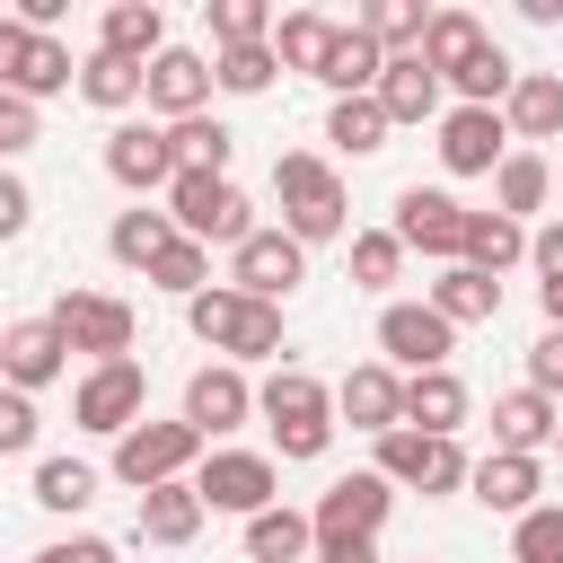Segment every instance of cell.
<instances>
[{
    "label": "cell",
    "mask_w": 563,
    "mask_h": 563,
    "mask_svg": "<svg viewBox=\"0 0 563 563\" xmlns=\"http://www.w3.org/2000/svg\"><path fill=\"white\" fill-rule=\"evenodd\" d=\"M255 413H264V431H273V466L290 457V466H317L325 449H334V387L317 378V369H299V361H273V378L255 387Z\"/></svg>",
    "instance_id": "1"
},
{
    "label": "cell",
    "mask_w": 563,
    "mask_h": 563,
    "mask_svg": "<svg viewBox=\"0 0 563 563\" xmlns=\"http://www.w3.org/2000/svg\"><path fill=\"white\" fill-rule=\"evenodd\" d=\"M185 325H194V343H211L229 369H246V361H282V352H290L282 308H264V299H246V290H229V282L194 290V299H185Z\"/></svg>",
    "instance_id": "2"
},
{
    "label": "cell",
    "mask_w": 563,
    "mask_h": 563,
    "mask_svg": "<svg viewBox=\"0 0 563 563\" xmlns=\"http://www.w3.org/2000/svg\"><path fill=\"white\" fill-rule=\"evenodd\" d=\"M273 202H282V238H299V246H325V238H343L352 229V211H343V176H334V158H317V150H282L273 158Z\"/></svg>",
    "instance_id": "3"
},
{
    "label": "cell",
    "mask_w": 563,
    "mask_h": 563,
    "mask_svg": "<svg viewBox=\"0 0 563 563\" xmlns=\"http://www.w3.org/2000/svg\"><path fill=\"white\" fill-rule=\"evenodd\" d=\"M167 220H176V238H194V246H238V238L264 229L255 202L238 194V176H211V167H176V185H167Z\"/></svg>",
    "instance_id": "4"
},
{
    "label": "cell",
    "mask_w": 563,
    "mask_h": 563,
    "mask_svg": "<svg viewBox=\"0 0 563 563\" xmlns=\"http://www.w3.org/2000/svg\"><path fill=\"white\" fill-rule=\"evenodd\" d=\"M106 466H114V484H132V493L176 484V475H194V466H202V431H194L185 413H176V422H150V413H141V422L114 440V457H106Z\"/></svg>",
    "instance_id": "5"
},
{
    "label": "cell",
    "mask_w": 563,
    "mask_h": 563,
    "mask_svg": "<svg viewBox=\"0 0 563 563\" xmlns=\"http://www.w3.org/2000/svg\"><path fill=\"white\" fill-rule=\"evenodd\" d=\"M466 449L457 440H431V431H378V466L369 475H387V484H405V493H422V501H449V493H466Z\"/></svg>",
    "instance_id": "6"
},
{
    "label": "cell",
    "mask_w": 563,
    "mask_h": 563,
    "mask_svg": "<svg viewBox=\"0 0 563 563\" xmlns=\"http://www.w3.org/2000/svg\"><path fill=\"white\" fill-rule=\"evenodd\" d=\"M44 317H53V334H62L70 352H88V369H97V361H132V334H141L132 299H114V290H62Z\"/></svg>",
    "instance_id": "7"
},
{
    "label": "cell",
    "mask_w": 563,
    "mask_h": 563,
    "mask_svg": "<svg viewBox=\"0 0 563 563\" xmlns=\"http://www.w3.org/2000/svg\"><path fill=\"white\" fill-rule=\"evenodd\" d=\"M194 493H202V510L255 519V510L282 501V466H273V449H211V457L194 466Z\"/></svg>",
    "instance_id": "8"
},
{
    "label": "cell",
    "mask_w": 563,
    "mask_h": 563,
    "mask_svg": "<svg viewBox=\"0 0 563 563\" xmlns=\"http://www.w3.org/2000/svg\"><path fill=\"white\" fill-rule=\"evenodd\" d=\"M141 405H150V369H141V361H97V369L70 387V422L97 431V440H123V431L141 422Z\"/></svg>",
    "instance_id": "9"
},
{
    "label": "cell",
    "mask_w": 563,
    "mask_h": 563,
    "mask_svg": "<svg viewBox=\"0 0 563 563\" xmlns=\"http://www.w3.org/2000/svg\"><path fill=\"white\" fill-rule=\"evenodd\" d=\"M387 238H396L405 255L457 264V238H466V202H457L449 185H405V194H396V220H387Z\"/></svg>",
    "instance_id": "10"
},
{
    "label": "cell",
    "mask_w": 563,
    "mask_h": 563,
    "mask_svg": "<svg viewBox=\"0 0 563 563\" xmlns=\"http://www.w3.org/2000/svg\"><path fill=\"white\" fill-rule=\"evenodd\" d=\"M449 352H457V325H440L422 299H387V308H378V361H387L396 378L449 369Z\"/></svg>",
    "instance_id": "11"
},
{
    "label": "cell",
    "mask_w": 563,
    "mask_h": 563,
    "mask_svg": "<svg viewBox=\"0 0 563 563\" xmlns=\"http://www.w3.org/2000/svg\"><path fill=\"white\" fill-rule=\"evenodd\" d=\"M299 282H308V246H299V238H282V229H255V238H238V246H229V290H246V299L282 308Z\"/></svg>",
    "instance_id": "12"
},
{
    "label": "cell",
    "mask_w": 563,
    "mask_h": 563,
    "mask_svg": "<svg viewBox=\"0 0 563 563\" xmlns=\"http://www.w3.org/2000/svg\"><path fill=\"white\" fill-rule=\"evenodd\" d=\"M387 510H396V484L361 466V475H334V484L317 493L308 528H317V545H334V537H378V528H387Z\"/></svg>",
    "instance_id": "13"
},
{
    "label": "cell",
    "mask_w": 563,
    "mask_h": 563,
    "mask_svg": "<svg viewBox=\"0 0 563 563\" xmlns=\"http://www.w3.org/2000/svg\"><path fill=\"white\" fill-rule=\"evenodd\" d=\"M141 106H158V123L211 114V53H194V44H167V53L141 70Z\"/></svg>",
    "instance_id": "14"
},
{
    "label": "cell",
    "mask_w": 563,
    "mask_h": 563,
    "mask_svg": "<svg viewBox=\"0 0 563 563\" xmlns=\"http://www.w3.org/2000/svg\"><path fill=\"white\" fill-rule=\"evenodd\" d=\"M246 413H255V378H246V369H229V361H202V369L185 378V422L202 431V449H211V440H229Z\"/></svg>",
    "instance_id": "15"
},
{
    "label": "cell",
    "mask_w": 563,
    "mask_h": 563,
    "mask_svg": "<svg viewBox=\"0 0 563 563\" xmlns=\"http://www.w3.org/2000/svg\"><path fill=\"white\" fill-rule=\"evenodd\" d=\"M510 158V132L493 106H440V167L449 176H493Z\"/></svg>",
    "instance_id": "16"
},
{
    "label": "cell",
    "mask_w": 563,
    "mask_h": 563,
    "mask_svg": "<svg viewBox=\"0 0 563 563\" xmlns=\"http://www.w3.org/2000/svg\"><path fill=\"white\" fill-rule=\"evenodd\" d=\"M106 176H114L123 194H167V185H176L167 123H114V132H106Z\"/></svg>",
    "instance_id": "17"
},
{
    "label": "cell",
    "mask_w": 563,
    "mask_h": 563,
    "mask_svg": "<svg viewBox=\"0 0 563 563\" xmlns=\"http://www.w3.org/2000/svg\"><path fill=\"white\" fill-rule=\"evenodd\" d=\"M62 369H70V343L53 334V317H18V325H0V387L35 396V387H53Z\"/></svg>",
    "instance_id": "18"
},
{
    "label": "cell",
    "mask_w": 563,
    "mask_h": 563,
    "mask_svg": "<svg viewBox=\"0 0 563 563\" xmlns=\"http://www.w3.org/2000/svg\"><path fill=\"white\" fill-rule=\"evenodd\" d=\"M334 413H343L352 431H369V440H378V431H396V422H405V378H396L387 361H352V369H343V387H334Z\"/></svg>",
    "instance_id": "19"
},
{
    "label": "cell",
    "mask_w": 563,
    "mask_h": 563,
    "mask_svg": "<svg viewBox=\"0 0 563 563\" xmlns=\"http://www.w3.org/2000/svg\"><path fill=\"white\" fill-rule=\"evenodd\" d=\"M440 97H449V88H440V70H431L422 53H396V62L378 70V88H369V106L387 114V132H396V123H440Z\"/></svg>",
    "instance_id": "20"
},
{
    "label": "cell",
    "mask_w": 563,
    "mask_h": 563,
    "mask_svg": "<svg viewBox=\"0 0 563 563\" xmlns=\"http://www.w3.org/2000/svg\"><path fill=\"white\" fill-rule=\"evenodd\" d=\"M466 493H475L484 510H501V519H528V510L545 501V466H537V457H501V449H484V457L466 466Z\"/></svg>",
    "instance_id": "21"
},
{
    "label": "cell",
    "mask_w": 563,
    "mask_h": 563,
    "mask_svg": "<svg viewBox=\"0 0 563 563\" xmlns=\"http://www.w3.org/2000/svg\"><path fill=\"white\" fill-rule=\"evenodd\" d=\"M501 132L528 150V141H563V70H519L510 97H501Z\"/></svg>",
    "instance_id": "22"
},
{
    "label": "cell",
    "mask_w": 563,
    "mask_h": 563,
    "mask_svg": "<svg viewBox=\"0 0 563 563\" xmlns=\"http://www.w3.org/2000/svg\"><path fill=\"white\" fill-rule=\"evenodd\" d=\"M97 53H114V62L150 70V62L167 53V9H158V0H114V9L97 18Z\"/></svg>",
    "instance_id": "23"
},
{
    "label": "cell",
    "mask_w": 563,
    "mask_h": 563,
    "mask_svg": "<svg viewBox=\"0 0 563 563\" xmlns=\"http://www.w3.org/2000/svg\"><path fill=\"white\" fill-rule=\"evenodd\" d=\"M466 413H475V396H466V378H457V369H422V378H405V431L457 440V431H466Z\"/></svg>",
    "instance_id": "24"
},
{
    "label": "cell",
    "mask_w": 563,
    "mask_h": 563,
    "mask_svg": "<svg viewBox=\"0 0 563 563\" xmlns=\"http://www.w3.org/2000/svg\"><path fill=\"white\" fill-rule=\"evenodd\" d=\"M554 422H563V405L537 396V387L493 396V449H501V457H537V449H554Z\"/></svg>",
    "instance_id": "25"
},
{
    "label": "cell",
    "mask_w": 563,
    "mask_h": 563,
    "mask_svg": "<svg viewBox=\"0 0 563 563\" xmlns=\"http://www.w3.org/2000/svg\"><path fill=\"white\" fill-rule=\"evenodd\" d=\"M422 308H431L440 325H493V317H501V282L475 273V264H440V282L422 290Z\"/></svg>",
    "instance_id": "26"
},
{
    "label": "cell",
    "mask_w": 563,
    "mask_h": 563,
    "mask_svg": "<svg viewBox=\"0 0 563 563\" xmlns=\"http://www.w3.org/2000/svg\"><path fill=\"white\" fill-rule=\"evenodd\" d=\"M141 501V545H194L202 537V493H194V475H176V484H150V493H132Z\"/></svg>",
    "instance_id": "27"
},
{
    "label": "cell",
    "mask_w": 563,
    "mask_h": 563,
    "mask_svg": "<svg viewBox=\"0 0 563 563\" xmlns=\"http://www.w3.org/2000/svg\"><path fill=\"white\" fill-rule=\"evenodd\" d=\"M378 70H387V53H378L361 26H334V44H325V62H317L325 97H369V88H378Z\"/></svg>",
    "instance_id": "28"
},
{
    "label": "cell",
    "mask_w": 563,
    "mask_h": 563,
    "mask_svg": "<svg viewBox=\"0 0 563 563\" xmlns=\"http://www.w3.org/2000/svg\"><path fill=\"white\" fill-rule=\"evenodd\" d=\"M308 554H317L308 510L273 501V510H255V519H246V563H308Z\"/></svg>",
    "instance_id": "29"
},
{
    "label": "cell",
    "mask_w": 563,
    "mask_h": 563,
    "mask_svg": "<svg viewBox=\"0 0 563 563\" xmlns=\"http://www.w3.org/2000/svg\"><path fill=\"white\" fill-rule=\"evenodd\" d=\"M545 194H554V167H545L537 150H510V158L493 167V211H501V220L528 229V211H545Z\"/></svg>",
    "instance_id": "30"
},
{
    "label": "cell",
    "mask_w": 563,
    "mask_h": 563,
    "mask_svg": "<svg viewBox=\"0 0 563 563\" xmlns=\"http://www.w3.org/2000/svg\"><path fill=\"white\" fill-rule=\"evenodd\" d=\"M528 255V229L519 220H501V211H466V238H457V264H475V273H510Z\"/></svg>",
    "instance_id": "31"
},
{
    "label": "cell",
    "mask_w": 563,
    "mask_h": 563,
    "mask_svg": "<svg viewBox=\"0 0 563 563\" xmlns=\"http://www.w3.org/2000/svg\"><path fill=\"white\" fill-rule=\"evenodd\" d=\"M352 26H361V35H369L387 62H396V53H422V26H431V9H422V0H369Z\"/></svg>",
    "instance_id": "32"
},
{
    "label": "cell",
    "mask_w": 563,
    "mask_h": 563,
    "mask_svg": "<svg viewBox=\"0 0 563 563\" xmlns=\"http://www.w3.org/2000/svg\"><path fill=\"white\" fill-rule=\"evenodd\" d=\"M325 44H334V18H325V9H290V18H273V62H282V70H308V79H317Z\"/></svg>",
    "instance_id": "33"
},
{
    "label": "cell",
    "mask_w": 563,
    "mask_h": 563,
    "mask_svg": "<svg viewBox=\"0 0 563 563\" xmlns=\"http://www.w3.org/2000/svg\"><path fill=\"white\" fill-rule=\"evenodd\" d=\"M484 44H493V35H484V18H475V9H431V26H422V62H431L440 79H449L466 53H484Z\"/></svg>",
    "instance_id": "34"
},
{
    "label": "cell",
    "mask_w": 563,
    "mask_h": 563,
    "mask_svg": "<svg viewBox=\"0 0 563 563\" xmlns=\"http://www.w3.org/2000/svg\"><path fill=\"white\" fill-rule=\"evenodd\" d=\"M167 150H176V167H211V176H229L238 132H229L220 114H185V123H167Z\"/></svg>",
    "instance_id": "35"
},
{
    "label": "cell",
    "mask_w": 563,
    "mask_h": 563,
    "mask_svg": "<svg viewBox=\"0 0 563 563\" xmlns=\"http://www.w3.org/2000/svg\"><path fill=\"white\" fill-rule=\"evenodd\" d=\"M158 246H176V220H167V211H150V202L114 211V229H106V255H114V264H132V273H141Z\"/></svg>",
    "instance_id": "36"
},
{
    "label": "cell",
    "mask_w": 563,
    "mask_h": 563,
    "mask_svg": "<svg viewBox=\"0 0 563 563\" xmlns=\"http://www.w3.org/2000/svg\"><path fill=\"white\" fill-rule=\"evenodd\" d=\"M510 79H519V70H510V53H501V44H484V53H466V62H457L440 88H457V106H493V114H501Z\"/></svg>",
    "instance_id": "37"
},
{
    "label": "cell",
    "mask_w": 563,
    "mask_h": 563,
    "mask_svg": "<svg viewBox=\"0 0 563 563\" xmlns=\"http://www.w3.org/2000/svg\"><path fill=\"white\" fill-rule=\"evenodd\" d=\"M325 141H334L343 158H378V150H387V114H378L369 97H334V106H325Z\"/></svg>",
    "instance_id": "38"
},
{
    "label": "cell",
    "mask_w": 563,
    "mask_h": 563,
    "mask_svg": "<svg viewBox=\"0 0 563 563\" xmlns=\"http://www.w3.org/2000/svg\"><path fill=\"white\" fill-rule=\"evenodd\" d=\"M141 282H150V290H167V299H194V290H211V246L176 238V246H158V255L141 264Z\"/></svg>",
    "instance_id": "39"
},
{
    "label": "cell",
    "mask_w": 563,
    "mask_h": 563,
    "mask_svg": "<svg viewBox=\"0 0 563 563\" xmlns=\"http://www.w3.org/2000/svg\"><path fill=\"white\" fill-rule=\"evenodd\" d=\"M35 501H44L53 519H79V510L97 501V466H88V457H44V466H35Z\"/></svg>",
    "instance_id": "40"
},
{
    "label": "cell",
    "mask_w": 563,
    "mask_h": 563,
    "mask_svg": "<svg viewBox=\"0 0 563 563\" xmlns=\"http://www.w3.org/2000/svg\"><path fill=\"white\" fill-rule=\"evenodd\" d=\"M273 79H282L273 44H229V53H211V88H220V97H264Z\"/></svg>",
    "instance_id": "41"
},
{
    "label": "cell",
    "mask_w": 563,
    "mask_h": 563,
    "mask_svg": "<svg viewBox=\"0 0 563 563\" xmlns=\"http://www.w3.org/2000/svg\"><path fill=\"white\" fill-rule=\"evenodd\" d=\"M70 88H79L97 114H123V106H141V70H132V62H114V53H88Z\"/></svg>",
    "instance_id": "42"
},
{
    "label": "cell",
    "mask_w": 563,
    "mask_h": 563,
    "mask_svg": "<svg viewBox=\"0 0 563 563\" xmlns=\"http://www.w3.org/2000/svg\"><path fill=\"white\" fill-rule=\"evenodd\" d=\"M202 18H211V44L229 53V44H273V9L264 0H202Z\"/></svg>",
    "instance_id": "43"
},
{
    "label": "cell",
    "mask_w": 563,
    "mask_h": 563,
    "mask_svg": "<svg viewBox=\"0 0 563 563\" xmlns=\"http://www.w3.org/2000/svg\"><path fill=\"white\" fill-rule=\"evenodd\" d=\"M510 563H563V501H537L528 519H510Z\"/></svg>",
    "instance_id": "44"
},
{
    "label": "cell",
    "mask_w": 563,
    "mask_h": 563,
    "mask_svg": "<svg viewBox=\"0 0 563 563\" xmlns=\"http://www.w3.org/2000/svg\"><path fill=\"white\" fill-rule=\"evenodd\" d=\"M405 273V246L387 229H352V290H387Z\"/></svg>",
    "instance_id": "45"
},
{
    "label": "cell",
    "mask_w": 563,
    "mask_h": 563,
    "mask_svg": "<svg viewBox=\"0 0 563 563\" xmlns=\"http://www.w3.org/2000/svg\"><path fill=\"white\" fill-rule=\"evenodd\" d=\"M44 141V106H26V97H0V167L9 158H26Z\"/></svg>",
    "instance_id": "46"
},
{
    "label": "cell",
    "mask_w": 563,
    "mask_h": 563,
    "mask_svg": "<svg viewBox=\"0 0 563 563\" xmlns=\"http://www.w3.org/2000/svg\"><path fill=\"white\" fill-rule=\"evenodd\" d=\"M35 431H44V413H35V396H18V387H0V457H26V449H35Z\"/></svg>",
    "instance_id": "47"
},
{
    "label": "cell",
    "mask_w": 563,
    "mask_h": 563,
    "mask_svg": "<svg viewBox=\"0 0 563 563\" xmlns=\"http://www.w3.org/2000/svg\"><path fill=\"white\" fill-rule=\"evenodd\" d=\"M528 387H537V396H554V405H563V325H545V334H537V343H528Z\"/></svg>",
    "instance_id": "48"
},
{
    "label": "cell",
    "mask_w": 563,
    "mask_h": 563,
    "mask_svg": "<svg viewBox=\"0 0 563 563\" xmlns=\"http://www.w3.org/2000/svg\"><path fill=\"white\" fill-rule=\"evenodd\" d=\"M26 220H35V194H26V176H18V167H0V246H9V238H26Z\"/></svg>",
    "instance_id": "49"
},
{
    "label": "cell",
    "mask_w": 563,
    "mask_h": 563,
    "mask_svg": "<svg viewBox=\"0 0 563 563\" xmlns=\"http://www.w3.org/2000/svg\"><path fill=\"white\" fill-rule=\"evenodd\" d=\"M26 53H35V26H18V18H0V97L18 88V70H26Z\"/></svg>",
    "instance_id": "50"
},
{
    "label": "cell",
    "mask_w": 563,
    "mask_h": 563,
    "mask_svg": "<svg viewBox=\"0 0 563 563\" xmlns=\"http://www.w3.org/2000/svg\"><path fill=\"white\" fill-rule=\"evenodd\" d=\"M35 563H123V554H114L106 537H53V545H44Z\"/></svg>",
    "instance_id": "51"
},
{
    "label": "cell",
    "mask_w": 563,
    "mask_h": 563,
    "mask_svg": "<svg viewBox=\"0 0 563 563\" xmlns=\"http://www.w3.org/2000/svg\"><path fill=\"white\" fill-rule=\"evenodd\" d=\"M528 264H537V282H563V220H545L528 238Z\"/></svg>",
    "instance_id": "52"
},
{
    "label": "cell",
    "mask_w": 563,
    "mask_h": 563,
    "mask_svg": "<svg viewBox=\"0 0 563 563\" xmlns=\"http://www.w3.org/2000/svg\"><path fill=\"white\" fill-rule=\"evenodd\" d=\"M308 563H378V537H334V545H317Z\"/></svg>",
    "instance_id": "53"
},
{
    "label": "cell",
    "mask_w": 563,
    "mask_h": 563,
    "mask_svg": "<svg viewBox=\"0 0 563 563\" xmlns=\"http://www.w3.org/2000/svg\"><path fill=\"white\" fill-rule=\"evenodd\" d=\"M519 18L528 26H563V0H519Z\"/></svg>",
    "instance_id": "54"
},
{
    "label": "cell",
    "mask_w": 563,
    "mask_h": 563,
    "mask_svg": "<svg viewBox=\"0 0 563 563\" xmlns=\"http://www.w3.org/2000/svg\"><path fill=\"white\" fill-rule=\"evenodd\" d=\"M537 317H545V325H563V282H537Z\"/></svg>",
    "instance_id": "55"
},
{
    "label": "cell",
    "mask_w": 563,
    "mask_h": 563,
    "mask_svg": "<svg viewBox=\"0 0 563 563\" xmlns=\"http://www.w3.org/2000/svg\"><path fill=\"white\" fill-rule=\"evenodd\" d=\"M554 449H563V422H554Z\"/></svg>",
    "instance_id": "56"
}]
</instances>
